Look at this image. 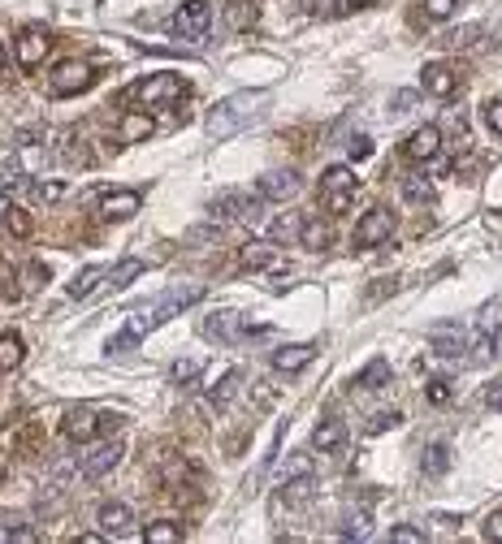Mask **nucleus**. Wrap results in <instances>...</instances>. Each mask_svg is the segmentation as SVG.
I'll use <instances>...</instances> for the list:
<instances>
[{
	"mask_svg": "<svg viewBox=\"0 0 502 544\" xmlns=\"http://www.w3.org/2000/svg\"><path fill=\"white\" fill-rule=\"evenodd\" d=\"M204 298V285H178V290H169V294H161L152 307H143V312L134 315L131 324H126V333L131 337H143V333L161 329V324H169L173 315H183L191 303H200Z\"/></svg>",
	"mask_w": 502,
	"mask_h": 544,
	"instance_id": "1",
	"label": "nucleus"
},
{
	"mask_svg": "<svg viewBox=\"0 0 502 544\" xmlns=\"http://www.w3.org/2000/svg\"><path fill=\"white\" fill-rule=\"evenodd\" d=\"M260 104H265L260 91H238V96L217 99L213 113H208V134H213V139H230V134H238L251 117L260 113Z\"/></svg>",
	"mask_w": 502,
	"mask_h": 544,
	"instance_id": "2",
	"label": "nucleus"
},
{
	"mask_svg": "<svg viewBox=\"0 0 502 544\" xmlns=\"http://www.w3.org/2000/svg\"><path fill=\"white\" fill-rule=\"evenodd\" d=\"M355 190H360V178H355L351 165H329L320 173V199H325L329 212H347V203L355 199Z\"/></svg>",
	"mask_w": 502,
	"mask_h": 544,
	"instance_id": "3",
	"label": "nucleus"
},
{
	"mask_svg": "<svg viewBox=\"0 0 502 544\" xmlns=\"http://www.w3.org/2000/svg\"><path fill=\"white\" fill-rule=\"evenodd\" d=\"M265 212V199H251L247 190H221L213 199V221H238V225H256Z\"/></svg>",
	"mask_w": 502,
	"mask_h": 544,
	"instance_id": "4",
	"label": "nucleus"
},
{
	"mask_svg": "<svg viewBox=\"0 0 502 544\" xmlns=\"http://www.w3.org/2000/svg\"><path fill=\"white\" fill-rule=\"evenodd\" d=\"M208 22H213V5H208V0H183L169 26H173V35H178V39L200 44L204 35H208Z\"/></svg>",
	"mask_w": 502,
	"mask_h": 544,
	"instance_id": "5",
	"label": "nucleus"
},
{
	"mask_svg": "<svg viewBox=\"0 0 502 544\" xmlns=\"http://www.w3.org/2000/svg\"><path fill=\"white\" fill-rule=\"evenodd\" d=\"M91 83H96V74H91L87 61H61V66L48 74L52 96H78V91H87Z\"/></svg>",
	"mask_w": 502,
	"mask_h": 544,
	"instance_id": "6",
	"label": "nucleus"
},
{
	"mask_svg": "<svg viewBox=\"0 0 502 544\" xmlns=\"http://www.w3.org/2000/svg\"><path fill=\"white\" fill-rule=\"evenodd\" d=\"M247 333L251 329H247V315L243 312H213L204 320V337H213L221 346H235V342H243Z\"/></svg>",
	"mask_w": 502,
	"mask_h": 544,
	"instance_id": "7",
	"label": "nucleus"
},
{
	"mask_svg": "<svg viewBox=\"0 0 502 544\" xmlns=\"http://www.w3.org/2000/svg\"><path fill=\"white\" fill-rule=\"evenodd\" d=\"M48 48H52V35L44 31V26H26V31L17 35L14 56H17V66H22V69H35V66H44Z\"/></svg>",
	"mask_w": 502,
	"mask_h": 544,
	"instance_id": "8",
	"label": "nucleus"
},
{
	"mask_svg": "<svg viewBox=\"0 0 502 544\" xmlns=\"http://www.w3.org/2000/svg\"><path fill=\"white\" fill-rule=\"evenodd\" d=\"M403 151H407V160H416V165H434L437 156H442V130H437V126H420V130L407 134Z\"/></svg>",
	"mask_w": 502,
	"mask_h": 544,
	"instance_id": "9",
	"label": "nucleus"
},
{
	"mask_svg": "<svg viewBox=\"0 0 502 544\" xmlns=\"http://www.w3.org/2000/svg\"><path fill=\"white\" fill-rule=\"evenodd\" d=\"M394 233V216L385 212V208H372V212L360 216V225H355V247H377Z\"/></svg>",
	"mask_w": 502,
	"mask_h": 544,
	"instance_id": "10",
	"label": "nucleus"
},
{
	"mask_svg": "<svg viewBox=\"0 0 502 544\" xmlns=\"http://www.w3.org/2000/svg\"><path fill=\"white\" fill-rule=\"evenodd\" d=\"M429 346H434L437 359H464L468 337H464V329H459L455 320H446V324H434V329H429Z\"/></svg>",
	"mask_w": 502,
	"mask_h": 544,
	"instance_id": "11",
	"label": "nucleus"
},
{
	"mask_svg": "<svg viewBox=\"0 0 502 544\" xmlns=\"http://www.w3.org/2000/svg\"><path fill=\"white\" fill-rule=\"evenodd\" d=\"M121 454H126L121 441H104V446L87 449V454H83V479H104L109 471H118Z\"/></svg>",
	"mask_w": 502,
	"mask_h": 544,
	"instance_id": "12",
	"label": "nucleus"
},
{
	"mask_svg": "<svg viewBox=\"0 0 502 544\" xmlns=\"http://www.w3.org/2000/svg\"><path fill=\"white\" fill-rule=\"evenodd\" d=\"M183 96V78H173V74H156L148 83H139L131 91V99H143V104H169V99Z\"/></svg>",
	"mask_w": 502,
	"mask_h": 544,
	"instance_id": "13",
	"label": "nucleus"
},
{
	"mask_svg": "<svg viewBox=\"0 0 502 544\" xmlns=\"http://www.w3.org/2000/svg\"><path fill=\"white\" fill-rule=\"evenodd\" d=\"M256 195L268 199V203H286V199L299 195V178H295L290 169H273V173H265V178H260Z\"/></svg>",
	"mask_w": 502,
	"mask_h": 544,
	"instance_id": "14",
	"label": "nucleus"
},
{
	"mask_svg": "<svg viewBox=\"0 0 502 544\" xmlns=\"http://www.w3.org/2000/svg\"><path fill=\"white\" fill-rule=\"evenodd\" d=\"M139 208H143L139 190H113V195L100 199V216H104V221H131Z\"/></svg>",
	"mask_w": 502,
	"mask_h": 544,
	"instance_id": "15",
	"label": "nucleus"
},
{
	"mask_svg": "<svg viewBox=\"0 0 502 544\" xmlns=\"http://www.w3.org/2000/svg\"><path fill=\"white\" fill-rule=\"evenodd\" d=\"M96 523H100L104 536H126V531L134 528V514H131V506H121V501H109V506H100Z\"/></svg>",
	"mask_w": 502,
	"mask_h": 544,
	"instance_id": "16",
	"label": "nucleus"
},
{
	"mask_svg": "<svg viewBox=\"0 0 502 544\" xmlns=\"http://www.w3.org/2000/svg\"><path fill=\"white\" fill-rule=\"evenodd\" d=\"M66 436L69 441H78V446H87L91 436H100V415L96 411H69L66 415Z\"/></svg>",
	"mask_w": 502,
	"mask_h": 544,
	"instance_id": "17",
	"label": "nucleus"
},
{
	"mask_svg": "<svg viewBox=\"0 0 502 544\" xmlns=\"http://www.w3.org/2000/svg\"><path fill=\"white\" fill-rule=\"evenodd\" d=\"M455 87H459V78H455V69L446 61H429L424 66V91L429 96H455Z\"/></svg>",
	"mask_w": 502,
	"mask_h": 544,
	"instance_id": "18",
	"label": "nucleus"
},
{
	"mask_svg": "<svg viewBox=\"0 0 502 544\" xmlns=\"http://www.w3.org/2000/svg\"><path fill=\"white\" fill-rule=\"evenodd\" d=\"M312 359H317V346H312V342H299V346L277 350V354H273V367H277V372H303Z\"/></svg>",
	"mask_w": 502,
	"mask_h": 544,
	"instance_id": "19",
	"label": "nucleus"
},
{
	"mask_svg": "<svg viewBox=\"0 0 502 544\" xmlns=\"http://www.w3.org/2000/svg\"><path fill=\"white\" fill-rule=\"evenodd\" d=\"M342 441H347V424H342V419H320L317 428H312V446H317L320 454L342 449Z\"/></svg>",
	"mask_w": 502,
	"mask_h": 544,
	"instance_id": "20",
	"label": "nucleus"
},
{
	"mask_svg": "<svg viewBox=\"0 0 502 544\" xmlns=\"http://www.w3.org/2000/svg\"><path fill=\"white\" fill-rule=\"evenodd\" d=\"M299 247H303V251H325V247H329V225H325L320 216H303V225H299Z\"/></svg>",
	"mask_w": 502,
	"mask_h": 544,
	"instance_id": "21",
	"label": "nucleus"
},
{
	"mask_svg": "<svg viewBox=\"0 0 502 544\" xmlns=\"http://www.w3.org/2000/svg\"><path fill=\"white\" fill-rule=\"evenodd\" d=\"M104 277H109V268H104V264L83 268V272H78V277H74V281L66 285V294H69V298H87V294H96V285H100Z\"/></svg>",
	"mask_w": 502,
	"mask_h": 544,
	"instance_id": "22",
	"label": "nucleus"
},
{
	"mask_svg": "<svg viewBox=\"0 0 502 544\" xmlns=\"http://www.w3.org/2000/svg\"><path fill=\"white\" fill-rule=\"evenodd\" d=\"M225 26L230 31H251L256 26V0H230L225 5Z\"/></svg>",
	"mask_w": 502,
	"mask_h": 544,
	"instance_id": "23",
	"label": "nucleus"
},
{
	"mask_svg": "<svg viewBox=\"0 0 502 544\" xmlns=\"http://www.w3.org/2000/svg\"><path fill=\"white\" fill-rule=\"evenodd\" d=\"M22 359H26L22 337H17V333H0V372H14V367H22Z\"/></svg>",
	"mask_w": 502,
	"mask_h": 544,
	"instance_id": "24",
	"label": "nucleus"
},
{
	"mask_svg": "<svg viewBox=\"0 0 502 544\" xmlns=\"http://www.w3.org/2000/svg\"><path fill=\"white\" fill-rule=\"evenodd\" d=\"M273 260H277V255H273L268 242H247V247L238 251V268H268Z\"/></svg>",
	"mask_w": 502,
	"mask_h": 544,
	"instance_id": "25",
	"label": "nucleus"
},
{
	"mask_svg": "<svg viewBox=\"0 0 502 544\" xmlns=\"http://www.w3.org/2000/svg\"><path fill=\"white\" fill-rule=\"evenodd\" d=\"M152 134V117L148 113H126L121 117V143H139Z\"/></svg>",
	"mask_w": 502,
	"mask_h": 544,
	"instance_id": "26",
	"label": "nucleus"
},
{
	"mask_svg": "<svg viewBox=\"0 0 502 544\" xmlns=\"http://www.w3.org/2000/svg\"><path fill=\"white\" fill-rule=\"evenodd\" d=\"M238 385H243V376H238V372H225V376H221V385H217V389H213V394H208V402H213L217 411H225V406L235 402Z\"/></svg>",
	"mask_w": 502,
	"mask_h": 544,
	"instance_id": "27",
	"label": "nucleus"
},
{
	"mask_svg": "<svg viewBox=\"0 0 502 544\" xmlns=\"http://www.w3.org/2000/svg\"><path fill=\"white\" fill-rule=\"evenodd\" d=\"M446 467H451V449L446 446L424 449V458H420V471H424V476H446Z\"/></svg>",
	"mask_w": 502,
	"mask_h": 544,
	"instance_id": "28",
	"label": "nucleus"
},
{
	"mask_svg": "<svg viewBox=\"0 0 502 544\" xmlns=\"http://www.w3.org/2000/svg\"><path fill=\"white\" fill-rule=\"evenodd\" d=\"M134 277H143V260H121L118 268H109V285L113 290H126Z\"/></svg>",
	"mask_w": 502,
	"mask_h": 544,
	"instance_id": "29",
	"label": "nucleus"
},
{
	"mask_svg": "<svg viewBox=\"0 0 502 544\" xmlns=\"http://www.w3.org/2000/svg\"><path fill=\"white\" fill-rule=\"evenodd\" d=\"M385 380H390V363H385V359H372L369 367H364V372L355 376V385H360V389H382Z\"/></svg>",
	"mask_w": 502,
	"mask_h": 544,
	"instance_id": "30",
	"label": "nucleus"
},
{
	"mask_svg": "<svg viewBox=\"0 0 502 544\" xmlns=\"http://www.w3.org/2000/svg\"><path fill=\"white\" fill-rule=\"evenodd\" d=\"M342 540H369V510H347V518H342Z\"/></svg>",
	"mask_w": 502,
	"mask_h": 544,
	"instance_id": "31",
	"label": "nucleus"
},
{
	"mask_svg": "<svg viewBox=\"0 0 502 544\" xmlns=\"http://www.w3.org/2000/svg\"><path fill=\"white\" fill-rule=\"evenodd\" d=\"M317 467H312V454H290V458L277 467V476H282V484L286 479H299V476H312Z\"/></svg>",
	"mask_w": 502,
	"mask_h": 544,
	"instance_id": "32",
	"label": "nucleus"
},
{
	"mask_svg": "<svg viewBox=\"0 0 502 544\" xmlns=\"http://www.w3.org/2000/svg\"><path fill=\"white\" fill-rule=\"evenodd\" d=\"M178 540H183V528L173 518H161V523L148 528V544H178Z\"/></svg>",
	"mask_w": 502,
	"mask_h": 544,
	"instance_id": "33",
	"label": "nucleus"
},
{
	"mask_svg": "<svg viewBox=\"0 0 502 544\" xmlns=\"http://www.w3.org/2000/svg\"><path fill=\"white\" fill-rule=\"evenodd\" d=\"M403 199H412V203H434L429 178H403Z\"/></svg>",
	"mask_w": 502,
	"mask_h": 544,
	"instance_id": "34",
	"label": "nucleus"
},
{
	"mask_svg": "<svg viewBox=\"0 0 502 544\" xmlns=\"http://www.w3.org/2000/svg\"><path fill=\"white\" fill-rule=\"evenodd\" d=\"M31 199L35 203H57V199H66V181H35Z\"/></svg>",
	"mask_w": 502,
	"mask_h": 544,
	"instance_id": "35",
	"label": "nucleus"
},
{
	"mask_svg": "<svg viewBox=\"0 0 502 544\" xmlns=\"http://www.w3.org/2000/svg\"><path fill=\"white\" fill-rule=\"evenodd\" d=\"M312 493H317V479H312V476L286 479V501H308Z\"/></svg>",
	"mask_w": 502,
	"mask_h": 544,
	"instance_id": "36",
	"label": "nucleus"
},
{
	"mask_svg": "<svg viewBox=\"0 0 502 544\" xmlns=\"http://www.w3.org/2000/svg\"><path fill=\"white\" fill-rule=\"evenodd\" d=\"M200 372H204V363H200V359H178L169 376H173V385H191V380L200 376Z\"/></svg>",
	"mask_w": 502,
	"mask_h": 544,
	"instance_id": "37",
	"label": "nucleus"
},
{
	"mask_svg": "<svg viewBox=\"0 0 502 544\" xmlns=\"http://www.w3.org/2000/svg\"><path fill=\"white\" fill-rule=\"evenodd\" d=\"M472 363H489L494 359V333H486V329H476V342H472V354H468Z\"/></svg>",
	"mask_w": 502,
	"mask_h": 544,
	"instance_id": "38",
	"label": "nucleus"
},
{
	"mask_svg": "<svg viewBox=\"0 0 502 544\" xmlns=\"http://www.w3.org/2000/svg\"><path fill=\"white\" fill-rule=\"evenodd\" d=\"M5 225H9L17 238H31V216L22 212V208H14V203H9V212H5Z\"/></svg>",
	"mask_w": 502,
	"mask_h": 544,
	"instance_id": "39",
	"label": "nucleus"
},
{
	"mask_svg": "<svg viewBox=\"0 0 502 544\" xmlns=\"http://www.w3.org/2000/svg\"><path fill=\"white\" fill-rule=\"evenodd\" d=\"M420 5H424V17L442 22V17H451V14H455V5H459V0H420Z\"/></svg>",
	"mask_w": 502,
	"mask_h": 544,
	"instance_id": "40",
	"label": "nucleus"
},
{
	"mask_svg": "<svg viewBox=\"0 0 502 544\" xmlns=\"http://www.w3.org/2000/svg\"><path fill=\"white\" fill-rule=\"evenodd\" d=\"M476 329H486V333L502 329V298H498V303H489L486 312H481V324H476Z\"/></svg>",
	"mask_w": 502,
	"mask_h": 544,
	"instance_id": "41",
	"label": "nucleus"
},
{
	"mask_svg": "<svg viewBox=\"0 0 502 544\" xmlns=\"http://www.w3.org/2000/svg\"><path fill=\"white\" fill-rule=\"evenodd\" d=\"M44 281H48V268H44V264H31L26 272H22V290H26V294H35V290H39Z\"/></svg>",
	"mask_w": 502,
	"mask_h": 544,
	"instance_id": "42",
	"label": "nucleus"
},
{
	"mask_svg": "<svg viewBox=\"0 0 502 544\" xmlns=\"http://www.w3.org/2000/svg\"><path fill=\"white\" fill-rule=\"evenodd\" d=\"M451 397H455L451 380H429V402H434V406H446Z\"/></svg>",
	"mask_w": 502,
	"mask_h": 544,
	"instance_id": "43",
	"label": "nucleus"
},
{
	"mask_svg": "<svg viewBox=\"0 0 502 544\" xmlns=\"http://www.w3.org/2000/svg\"><path fill=\"white\" fill-rule=\"evenodd\" d=\"M303 9H308V14L312 17H334L338 14V0H299Z\"/></svg>",
	"mask_w": 502,
	"mask_h": 544,
	"instance_id": "44",
	"label": "nucleus"
},
{
	"mask_svg": "<svg viewBox=\"0 0 502 544\" xmlns=\"http://www.w3.org/2000/svg\"><path fill=\"white\" fill-rule=\"evenodd\" d=\"M347 151H351V160H369V156H372V139H369V134H355L351 143H347Z\"/></svg>",
	"mask_w": 502,
	"mask_h": 544,
	"instance_id": "45",
	"label": "nucleus"
},
{
	"mask_svg": "<svg viewBox=\"0 0 502 544\" xmlns=\"http://www.w3.org/2000/svg\"><path fill=\"white\" fill-rule=\"evenodd\" d=\"M399 419H403L399 411H377V415H372V424H369V432H385V428H399Z\"/></svg>",
	"mask_w": 502,
	"mask_h": 544,
	"instance_id": "46",
	"label": "nucleus"
},
{
	"mask_svg": "<svg viewBox=\"0 0 502 544\" xmlns=\"http://www.w3.org/2000/svg\"><path fill=\"white\" fill-rule=\"evenodd\" d=\"M486 126L502 139V99H489V104H486Z\"/></svg>",
	"mask_w": 502,
	"mask_h": 544,
	"instance_id": "47",
	"label": "nucleus"
},
{
	"mask_svg": "<svg viewBox=\"0 0 502 544\" xmlns=\"http://www.w3.org/2000/svg\"><path fill=\"white\" fill-rule=\"evenodd\" d=\"M424 540V531L420 528H394L390 531V544H420Z\"/></svg>",
	"mask_w": 502,
	"mask_h": 544,
	"instance_id": "48",
	"label": "nucleus"
},
{
	"mask_svg": "<svg viewBox=\"0 0 502 544\" xmlns=\"http://www.w3.org/2000/svg\"><path fill=\"white\" fill-rule=\"evenodd\" d=\"M299 225L303 221H286V216H277V221H273V238H290V233L299 238Z\"/></svg>",
	"mask_w": 502,
	"mask_h": 544,
	"instance_id": "49",
	"label": "nucleus"
},
{
	"mask_svg": "<svg viewBox=\"0 0 502 544\" xmlns=\"http://www.w3.org/2000/svg\"><path fill=\"white\" fill-rule=\"evenodd\" d=\"M394 104V113H412V104H416V91H399V96L390 99Z\"/></svg>",
	"mask_w": 502,
	"mask_h": 544,
	"instance_id": "50",
	"label": "nucleus"
},
{
	"mask_svg": "<svg viewBox=\"0 0 502 544\" xmlns=\"http://www.w3.org/2000/svg\"><path fill=\"white\" fill-rule=\"evenodd\" d=\"M17 178H22L17 165H0V186H17Z\"/></svg>",
	"mask_w": 502,
	"mask_h": 544,
	"instance_id": "51",
	"label": "nucleus"
},
{
	"mask_svg": "<svg viewBox=\"0 0 502 544\" xmlns=\"http://www.w3.org/2000/svg\"><path fill=\"white\" fill-rule=\"evenodd\" d=\"M486 540H502V514H494L486 523Z\"/></svg>",
	"mask_w": 502,
	"mask_h": 544,
	"instance_id": "52",
	"label": "nucleus"
},
{
	"mask_svg": "<svg viewBox=\"0 0 502 544\" xmlns=\"http://www.w3.org/2000/svg\"><path fill=\"white\" fill-rule=\"evenodd\" d=\"M489 411L502 415V385H494V389H489Z\"/></svg>",
	"mask_w": 502,
	"mask_h": 544,
	"instance_id": "53",
	"label": "nucleus"
},
{
	"mask_svg": "<svg viewBox=\"0 0 502 544\" xmlns=\"http://www.w3.org/2000/svg\"><path fill=\"white\" fill-rule=\"evenodd\" d=\"M494 354H498V359H502V329L494 333Z\"/></svg>",
	"mask_w": 502,
	"mask_h": 544,
	"instance_id": "54",
	"label": "nucleus"
},
{
	"mask_svg": "<svg viewBox=\"0 0 502 544\" xmlns=\"http://www.w3.org/2000/svg\"><path fill=\"white\" fill-rule=\"evenodd\" d=\"M5 66H9V52H5V44H0V74H5Z\"/></svg>",
	"mask_w": 502,
	"mask_h": 544,
	"instance_id": "55",
	"label": "nucleus"
},
{
	"mask_svg": "<svg viewBox=\"0 0 502 544\" xmlns=\"http://www.w3.org/2000/svg\"><path fill=\"white\" fill-rule=\"evenodd\" d=\"M5 212H9V199L0 195V221H5Z\"/></svg>",
	"mask_w": 502,
	"mask_h": 544,
	"instance_id": "56",
	"label": "nucleus"
},
{
	"mask_svg": "<svg viewBox=\"0 0 502 544\" xmlns=\"http://www.w3.org/2000/svg\"><path fill=\"white\" fill-rule=\"evenodd\" d=\"M351 5H372V0H351Z\"/></svg>",
	"mask_w": 502,
	"mask_h": 544,
	"instance_id": "57",
	"label": "nucleus"
},
{
	"mask_svg": "<svg viewBox=\"0 0 502 544\" xmlns=\"http://www.w3.org/2000/svg\"><path fill=\"white\" fill-rule=\"evenodd\" d=\"M0 471H5V462H0Z\"/></svg>",
	"mask_w": 502,
	"mask_h": 544,
	"instance_id": "58",
	"label": "nucleus"
}]
</instances>
